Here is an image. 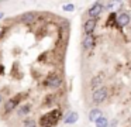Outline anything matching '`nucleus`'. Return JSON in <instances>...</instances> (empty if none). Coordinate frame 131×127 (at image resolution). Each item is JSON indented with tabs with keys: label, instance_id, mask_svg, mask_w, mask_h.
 <instances>
[{
	"label": "nucleus",
	"instance_id": "obj_1",
	"mask_svg": "<svg viewBox=\"0 0 131 127\" xmlns=\"http://www.w3.org/2000/svg\"><path fill=\"white\" fill-rule=\"evenodd\" d=\"M62 117V112L61 110H51V112L45 113L44 116H41L40 119V126L41 127H54L57 126V123Z\"/></svg>",
	"mask_w": 131,
	"mask_h": 127
},
{
	"label": "nucleus",
	"instance_id": "obj_2",
	"mask_svg": "<svg viewBox=\"0 0 131 127\" xmlns=\"http://www.w3.org/2000/svg\"><path fill=\"white\" fill-rule=\"evenodd\" d=\"M107 96H108L107 87L100 86V87H97V89H94L93 95H92V102H93V103H103V102L107 99Z\"/></svg>",
	"mask_w": 131,
	"mask_h": 127
},
{
	"label": "nucleus",
	"instance_id": "obj_3",
	"mask_svg": "<svg viewBox=\"0 0 131 127\" xmlns=\"http://www.w3.org/2000/svg\"><path fill=\"white\" fill-rule=\"evenodd\" d=\"M21 97H23V93H18V95L10 97L9 100L6 102V104H4V112H6V113H10L12 110H14V107L17 106L18 103H20V99H21Z\"/></svg>",
	"mask_w": 131,
	"mask_h": 127
},
{
	"label": "nucleus",
	"instance_id": "obj_4",
	"mask_svg": "<svg viewBox=\"0 0 131 127\" xmlns=\"http://www.w3.org/2000/svg\"><path fill=\"white\" fill-rule=\"evenodd\" d=\"M130 21H131V16L128 13H120L118 16H117V18H116V25L118 28H124V27H127L128 24H130Z\"/></svg>",
	"mask_w": 131,
	"mask_h": 127
},
{
	"label": "nucleus",
	"instance_id": "obj_5",
	"mask_svg": "<svg viewBox=\"0 0 131 127\" xmlns=\"http://www.w3.org/2000/svg\"><path fill=\"white\" fill-rule=\"evenodd\" d=\"M103 10H104V7H103L102 3H94V4L90 8H89L88 14H89V17H90V18H94V20H96L97 17H99L100 14L103 13Z\"/></svg>",
	"mask_w": 131,
	"mask_h": 127
},
{
	"label": "nucleus",
	"instance_id": "obj_6",
	"mask_svg": "<svg viewBox=\"0 0 131 127\" xmlns=\"http://www.w3.org/2000/svg\"><path fill=\"white\" fill-rule=\"evenodd\" d=\"M45 85L48 87L57 89V87H59L61 85H62V78H61V76H58V75H52V76H49V78L47 79Z\"/></svg>",
	"mask_w": 131,
	"mask_h": 127
},
{
	"label": "nucleus",
	"instance_id": "obj_7",
	"mask_svg": "<svg viewBox=\"0 0 131 127\" xmlns=\"http://www.w3.org/2000/svg\"><path fill=\"white\" fill-rule=\"evenodd\" d=\"M96 24H97V21H96L94 18H89V20H86V21H85V25H83L86 35H90V34L93 33L94 28H96Z\"/></svg>",
	"mask_w": 131,
	"mask_h": 127
},
{
	"label": "nucleus",
	"instance_id": "obj_8",
	"mask_svg": "<svg viewBox=\"0 0 131 127\" xmlns=\"http://www.w3.org/2000/svg\"><path fill=\"white\" fill-rule=\"evenodd\" d=\"M35 17H37V13H34V11H27V13H24L20 16V20H21V23L31 24V23H34Z\"/></svg>",
	"mask_w": 131,
	"mask_h": 127
},
{
	"label": "nucleus",
	"instance_id": "obj_9",
	"mask_svg": "<svg viewBox=\"0 0 131 127\" xmlns=\"http://www.w3.org/2000/svg\"><path fill=\"white\" fill-rule=\"evenodd\" d=\"M100 117H103V112L99 107H94V109H92L90 112H89V120L93 121V123H96Z\"/></svg>",
	"mask_w": 131,
	"mask_h": 127
},
{
	"label": "nucleus",
	"instance_id": "obj_10",
	"mask_svg": "<svg viewBox=\"0 0 131 127\" xmlns=\"http://www.w3.org/2000/svg\"><path fill=\"white\" fill-rule=\"evenodd\" d=\"M78 119H79V114H78L76 112H71V113H68V116H66L65 119H63V123L65 124H73L78 121Z\"/></svg>",
	"mask_w": 131,
	"mask_h": 127
},
{
	"label": "nucleus",
	"instance_id": "obj_11",
	"mask_svg": "<svg viewBox=\"0 0 131 127\" xmlns=\"http://www.w3.org/2000/svg\"><path fill=\"white\" fill-rule=\"evenodd\" d=\"M94 42H96V40H94L93 34H90V35H86L85 40H83V48L85 50H89V48H92L94 45Z\"/></svg>",
	"mask_w": 131,
	"mask_h": 127
},
{
	"label": "nucleus",
	"instance_id": "obj_12",
	"mask_svg": "<svg viewBox=\"0 0 131 127\" xmlns=\"http://www.w3.org/2000/svg\"><path fill=\"white\" fill-rule=\"evenodd\" d=\"M94 124H96V127H107L108 126V120H107V117L103 116V117H100Z\"/></svg>",
	"mask_w": 131,
	"mask_h": 127
},
{
	"label": "nucleus",
	"instance_id": "obj_13",
	"mask_svg": "<svg viewBox=\"0 0 131 127\" xmlns=\"http://www.w3.org/2000/svg\"><path fill=\"white\" fill-rule=\"evenodd\" d=\"M30 104H23V106L18 109V116H26V114H28L30 113Z\"/></svg>",
	"mask_w": 131,
	"mask_h": 127
},
{
	"label": "nucleus",
	"instance_id": "obj_14",
	"mask_svg": "<svg viewBox=\"0 0 131 127\" xmlns=\"http://www.w3.org/2000/svg\"><path fill=\"white\" fill-rule=\"evenodd\" d=\"M23 127H37V123L34 120H26L23 124Z\"/></svg>",
	"mask_w": 131,
	"mask_h": 127
},
{
	"label": "nucleus",
	"instance_id": "obj_15",
	"mask_svg": "<svg viewBox=\"0 0 131 127\" xmlns=\"http://www.w3.org/2000/svg\"><path fill=\"white\" fill-rule=\"evenodd\" d=\"M62 8H63L65 11H73V10H75V6H73V4H65Z\"/></svg>",
	"mask_w": 131,
	"mask_h": 127
},
{
	"label": "nucleus",
	"instance_id": "obj_16",
	"mask_svg": "<svg viewBox=\"0 0 131 127\" xmlns=\"http://www.w3.org/2000/svg\"><path fill=\"white\" fill-rule=\"evenodd\" d=\"M4 33H6V27L4 25H0V38L4 35Z\"/></svg>",
	"mask_w": 131,
	"mask_h": 127
},
{
	"label": "nucleus",
	"instance_id": "obj_17",
	"mask_svg": "<svg viewBox=\"0 0 131 127\" xmlns=\"http://www.w3.org/2000/svg\"><path fill=\"white\" fill-rule=\"evenodd\" d=\"M4 73V66L3 65H0V75H3Z\"/></svg>",
	"mask_w": 131,
	"mask_h": 127
},
{
	"label": "nucleus",
	"instance_id": "obj_18",
	"mask_svg": "<svg viewBox=\"0 0 131 127\" xmlns=\"http://www.w3.org/2000/svg\"><path fill=\"white\" fill-rule=\"evenodd\" d=\"M3 102V96H2V93H0V103Z\"/></svg>",
	"mask_w": 131,
	"mask_h": 127
},
{
	"label": "nucleus",
	"instance_id": "obj_19",
	"mask_svg": "<svg viewBox=\"0 0 131 127\" xmlns=\"http://www.w3.org/2000/svg\"><path fill=\"white\" fill-rule=\"evenodd\" d=\"M3 16H4V14H3V13H0V20L3 18Z\"/></svg>",
	"mask_w": 131,
	"mask_h": 127
}]
</instances>
